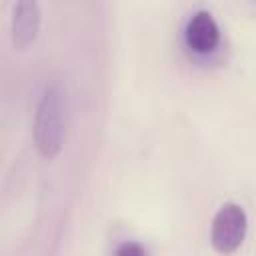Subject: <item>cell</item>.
Listing matches in <instances>:
<instances>
[{
    "instance_id": "2",
    "label": "cell",
    "mask_w": 256,
    "mask_h": 256,
    "mask_svg": "<svg viewBox=\"0 0 256 256\" xmlns=\"http://www.w3.org/2000/svg\"><path fill=\"white\" fill-rule=\"evenodd\" d=\"M246 230H248V216L244 212V208L236 202H224L210 224V244L218 254H234L244 238H246Z\"/></svg>"
},
{
    "instance_id": "3",
    "label": "cell",
    "mask_w": 256,
    "mask_h": 256,
    "mask_svg": "<svg viewBox=\"0 0 256 256\" xmlns=\"http://www.w3.org/2000/svg\"><path fill=\"white\" fill-rule=\"evenodd\" d=\"M40 6L34 0H20L14 4L12 8V20H10V38H12V46L16 50H24L28 48L38 32H40Z\"/></svg>"
},
{
    "instance_id": "4",
    "label": "cell",
    "mask_w": 256,
    "mask_h": 256,
    "mask_svg": "<svg viewBox=\"0 0 256 256\" xmlns=\"http://www.w3.org/2000/svg\"><path fill=\"white\" fill-rule=\"evenodd\" d=\"M184 38L190 50H194L196 54H208L220 42V28L208 10H198L188 20Z\"/></svg>"
},
{
    "instance_id": "1",
    "label": "cell",
    "mask_w": 256,
    "mask_h": 256,
    "mask_svg": "<svg viewBox=\"0 0 256 256\" xmlns=\"http://www.w3.org/2000/svg\"><path fill=\"white\" fill-rule=\"evenodd\" d=\"M32 138L44 158H54L62 152L66 140V92L58 82L46 84L38 98Z\"/></svg>"
},
{
    "instance_id": "5",
    "label": "cell",
    "mask_w": 256,
    "mask_h": 256,
    "mask_svg": "<svg viewBox=\"0 0 256 256\" xmlns=\"http://www.w3.org/2000/svg\"><path fill=\"white\" fill-rule=\"evenodd\" d=\"M114 256H146V250L138 242H124L116 248Z\"/></svg>"
}]
</instances>
